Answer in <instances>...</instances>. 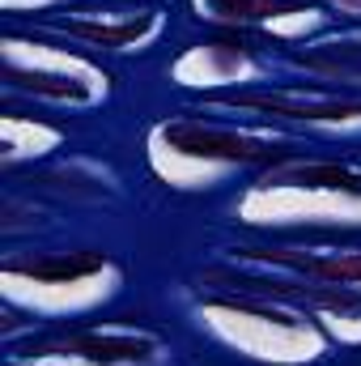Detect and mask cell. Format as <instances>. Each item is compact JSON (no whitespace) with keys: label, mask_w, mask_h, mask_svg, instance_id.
<instances>
[{"label":"cell","mask_w":361,"mask_h":366,"mask_svg":"<svg viewBox=\"0 0 361 366\" xmlns=\"http://www.w3.org/2000/svg\"><path fill=\"white\" fill-rule=\"evenodd\" d=\"M332 17H353V21H361V0H319Z\"/></svg>","instance_id":"obj_16"},{"label":"cell","mask_w":361,"mask_h":366,"mask_svg":"<svg viewBox=\"0 0 361 366\" xmlns=\"http://www.w3.org/2000/svg\"><path fill=\"white\" fill-rule=\"evenodd\" d=\"M166 341L141 324H81L17 350L9 366H158Z\"/></svg>","instance_id":"obj_6"},{"label":"cell","mask_w":361,"mask_h":366,"mask_svg":"<svg viewBox=\"0 0 361 366\" xmlns=\"http://www.w3.org/2000/svg\"><path fill=\"white\" fill-rule=\"evenodd\" d=\"M171 81L183 86V90H200L204 98H217V94L264 86L268 81V60L238 34L204 39V43L183 47L171 60Z\"/></svg>","instance_id":"obj_10"},{"label":"cell","mask_w":361,"mask_h":366,"mask_svg":"<svg viewBox=\"0 0 361 366\" xmlns=\"http://www.w3.org/2000/svg\"><path fill=\"white\" fill-rule=\"evenodd\" d=\"M43 30L93 51H145L162 39L166 13L149 0H81L47 17Z\"/></svg>","instance_id":"obj_8"},{"label":"cell","mask_w":361,"mask_h":366,"mask_svg":"<svg viewBox=\"0 0 361 366\" xmlns=\"http://www.w3.org/2000/svg\"><path fill=\"white\" fill-rule=\"evenodd\" d=\"M195 13L230 34H260L285 47H302L323 34L327 9L319 0H191Z\"/></svg>","instance_id":"obj_9"},{"label":"cell","mask_w":361,"mask_h":366,"mask_svg":"<svg viewBox=\"0 0 361 366\" xmlns=\"http://www.w3.org/2000/svg\"><path fill=\"white\" fill-rule=\"evenodd\" d=\"M39 183L56 196H68V200H111L115 196V175L93 167V162H81V158H68V162L43 171Z\"/></svg>","instance_id":"obj_14"},{"label":"cell","mask_w":361,"mask_h":366,"mask_svg":"<svg viewBox=\"0 0 361 366\" xmlns=\"http://www.w3.org/2000/svg\"><path fill=\"white\" fill-rule=\"evenodd\" d=\"M208 107L221 111H238V115H255V119H280V124H298L310 132H340L353 137L361 132V94L357 90H323V86H251V90L217 94L204 98Z\"/></svg>","instance_id":"obj_7"},{"label":"cell","mask_w":361,"mask_h":366,"mask_svg":"<svg viewBox=\"0 0 361 366\" xmlns=\"http://www.w3.org/2000/svg\"><path fill=\"white\" fill-rule=\"evenodd\" d=\"M47 4H81V0H0L4 13H30V9H47Z\"/></svg>","instance_id":"obj_15"},{"label":"cell","mask_w":361,"mask_h":366,"mask_svg":"<svg viewBox=\"0 0 361 366\" xmlns=\"http://www.w3.org/2000/svg\"><path fill=\"white\" fill-rule=\"evenodd\" d=\"M195 320L217 345L264 366H310L332 345L306 311L260 290H213L200 298Z\"/></svg>","instance_id":"obj_3"},{"label":"cell","mask_w":361,"mask_h":366,"mask_svg":"<svg viewBox=\"0 0 361 366\" xmlns=\"http://www.w3.org/2000/svg\"><path fill=\"white\" fill-rule=\"evenodd\" d=\"M64 145V128L43 119V115H26V111H4L0 115V158L4 167H21V162H43Z\"/></svg>","instance_id":"obj_13"},{"label":"cell","mask_w":361,"mask_h":366,"mask_svg":"<svg viewBox=\"0 0 361 366\" xmlns=\"http://www.w3.org/2000/svg\"><path fill=\"white\" fill-rule=\"evenodd\" d=\"M0 73L13 90L51 102V107L90 111L111 98V73L81 47H68L43 30H4Z\"/></svg>","instance_id":"obj_5"},{"label":"cell","mask_w":361,"mask_h":366,"mask_svg":"<svg viewBox=\"0 0 361 366\" xmlns=\"http://www.w3.org/2000/svg\"><path fill=\"white\" fill-rule=\"evenodd\" d=\"M289 64L302 69L306 77L336 81L345 90L361 94V26L340 34H319L302 47H289Z\"/></svg>","instance_id":"obj_12"},{"label":"cell","mask_w":361,"mask_h":366,"mask_svg":"<svg viewBox=\"0 0 361 366\" xmlns=\"http://www.w3.org/2000/svg\"><path fill=\"white\" fill-rule=\"evenodd\" d=\"M230 260L298 277L310 285L361 294V247L353 243H247V247H234Z\"/></svg>","instance_id":"obj_11"},{"label":"cell","mask_w":361,"mask_h":366,"mask_svg":"<svg viewBox=\"0 0 361 366\" xmlns=\"http://www.w3.org/2000/svg\"><path fill=\"white\" fill-rule=\"evenodd\" d=\"M234 217L280 234H349L361 230V162L289 154L247 183Z\"/></svg>","instance_id":"obj_2"},{"label":"cell","mask_w":361,"mask_h":366,"mask_svg":"<svg viewBox=\"0 0 361 366\" xmlns=\"http://www.w3.org/2000/svg\"><path fill=\"white\" fill-rule=\"evenodd\" d=\"M123 285V264L111 252L73 247V252H26L0 264L4 307L30 320L86 315L111 302Z\"/></svg>","instance_id":"obj_4"},{"label":"cell","mask_w":361,"mask_h":366,"mask_svg":"<svg viewBox=\"0 0 361 366\" xmlns=\"http://www.w3.org/2000/svg\"><path fill=\"white\" fill-rule=\"evenodd\" d=\"M293 154L285 132L208 115L158 119L145 137L149 171L175 192H213L238 175H260Z\"/></svg>","instance_id":"obj_1"}]
</instances>
